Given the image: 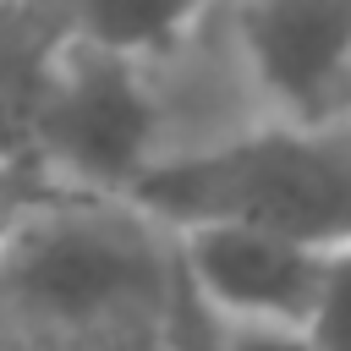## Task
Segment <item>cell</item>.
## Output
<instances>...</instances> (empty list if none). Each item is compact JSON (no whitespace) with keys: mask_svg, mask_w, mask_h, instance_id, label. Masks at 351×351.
I'll list each match as a JSON object with an SVG mask.
<instances>
[{"mask_svg":"<svg viewBox=\"0 0 351 351\" xmlns=\"http://www.w3.org/2000/svg\"><path fill=\"white\" fill-rule=\"evenodd\" d=\"M181 291L176 236L126 197L44 192L0 230V296L60 335L154 318Z\"/></svg>","mask_w":351,"mask_h":351,"instance_id":"cell-1","label":"cell"},{"mask_svg":"<svg viewBox=\"0 0 351 351\" xmlns=\"http://www.w3.org/2000/svg\"><path fill=\"white\" fill-rule=\"evenodd\" d=\"M126 203L165 230L247 225L307 247H340L351 241V137L252 126L154 165Z\"/></svg>","mask_w":351,"mask_h":351,"instance_id":"cell-2","label":"cell"},{"mask_svg":"<svg viewBox=\"0 0 351 351\" xmlns=\"http://www.w3.org/2000/svg\"><path fill=\"white\" fill-rule=\"evenodd\" d=\"M165 159L170 132L154 66L71 33L33 132V170H44V186L132 197V186Z\"/></svg>","mask_w":351,"mask_h":351,"instance_id":"cell-3","label":"cell"},{"mask_svg":"<svg viewBox=\"0 0 351 351\" xmlns=\"http://www.w3.org/2000/svg\"><path fill=\"white\" fill-rule=\"evenodd\" d=\"M203 22L258 126L351 137V0H214Z\"/></svg>","mask_w":351,"mask_h":351,"instance_id":"cell-4","label":"cell"},{"mask_svg":"<svg viewBox=\"0 0 351 351\" xmlns=\"http://www.w3.org/2000/svg\"><path fill=\"white\" fill-rule=\"evenodd\" d=\"M170 236H176L181 285L203 313L225 324H252V329L313 324L335 247H307V241L247 230V225H192Z\"/></svg>","mask_w":351,"mask_h":351,"instance_id":"cell-5","label":"cell"},{"mask_svg":"<svg viewBox=\"0 0 351 351\" xmlns=\"http://www.w3.org/2000/svg\"><path fill=\"white\" fill-rule=\"evenodd\" d=\"M71 33V0H0V170L33 165V132Z\"/></svg>","mask_w":351,"mask_h":351,"instance_id":"cell-6","label":"cell"},{"mask_svg":"<svg viewBox=\"0 0 351 351\" xmlns=\"http://www.w3.org/2000/svg\"><path fill=\"white\" fill-rule=\"evenodd\" d=\"M208 5L214 0H71V16H77L82 38L154 60L170 44H181L208 16Z\"/></svg>","mask_w":351,"mask_h":351,"instance_id":"cell-7","label":"cell"},{"mask_svg":"<svg viewBox=\"0 0 351 351\" xmlns=\"http://www.w3.org/2000/svg\"><path fill=\"white\" fill-rule=\"evenodd\" d=\"M307 346L313 351H351V241H340L329 252V274L307 324Z\"/></svg>","mask_w":351,"mask_h":351,"instance_id":"cell-8","label":"cell"},{"mask_svg":"<svg viewBox=\"0 0 351 351\" xmlns=\"http://www.w3.org/2000/svg\"><path fill=\"white\" fill-rule=\"evenodd\" d=\"M203 340L197 351H313L307 329H252V324H225L214 313H203Z\"/></svg>","mask_w":351,"mask_h":351,"instance_id":"cell-9","label":"cell"},{"mask_svg":"<svg viewBox=\"0 0 351 351\" xmlns=\"http://www.w3.org/2000/svg\"><path fill=\"white\" fill-rule=\"evenodd\" d=\"M27 203H33V197H22V203H0V230H5V225H11V214H16V208H27Z\"/></svg>","mask_w":351,"mask_h":351,"instance_id":"cell-10","label":"cell"}]
</instances>
